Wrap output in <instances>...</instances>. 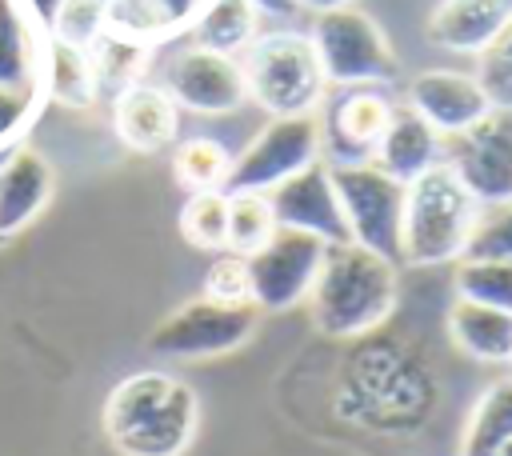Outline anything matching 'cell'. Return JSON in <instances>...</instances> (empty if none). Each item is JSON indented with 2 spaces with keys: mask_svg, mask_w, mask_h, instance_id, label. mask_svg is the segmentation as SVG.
<instances>
[{
  "mask_svg": "<svg viewBox=\"0 0 512 456\" xmlns=\"http://www.w3.org/2000/svg\"><path fill=\"white\" fill-rule=\"evenodd\" d=\"M152 40L136 36V32H124V28H108L92 48V68H96V84H100V96H116L132 84H140L148 60H152Z\"/></svg>",
  "mask_w": 512,
  "mask_h": 456,
  "instance_id": "cell-23",
  "label": "cell"
},
{
  "mask_svg": "<svg viewBox=\"0 0 512 456\" xmlns=\"http://www.w3.org/2000/svg\"><path fill=\"white\" fill-rule=\"evenodd\" d=\"M324 160L320 148V116H272L228 164L224 192H272L288 176Z\"/></svg>",
  "mask_w": 512,
  "mask_h": 456,
  "instance_id": "cell-8",
  "label": "cell"
},
{
  "mask_svg": "<svg viewBox=\"0 0 512 456\" xmlns=\"http://www.w3.org/2000/svg\"><path fill=\"white\" fill-rule=\"evenodd\" d=\"M308 40L316 48L328 88H392L400 80V60L384 28L356 4L316 12Z\"/></svg>",
  "mask_w": 512,
  "mask_h": 456,
  "instance_id": "cell-6",
  "label": "cell"
},
{
  "mask_svg": "<svg viewBox=\"0 0 512 456\" xmlns=\"http://www.w3.org/2000/svg\"><path fill=\"white\" fill-rule=\"evenodd\" d=\"M56 192V172L32 144H16L0 156V240L20 236Z\"/></svg>",
  "mask_w": 512,
  "mask_h": 456,
  "instance_id": "cell-16",
  "label": "cell"
},
{
  "mask_svg": "<svg viewBox=\"0 0 512 456\" xmlns=\"http://www.w3.org/2000/svg\"><path fill=\"white\" fill-rule=\"evenodd\" d=\"M260 16H276V20H284V16H292L296 12V0H248Z\"/></svg>",
  "mask_w": 512,
  "mask_h": 456,
  "instance_id": "cell-36",
  "label": "cell"
},
{
  "mask_svg": "<svg viewBox=\"0 0 512 456\" xmlns=\"http://www.w3.org/2000/svg\"><path fill=\"white\" fill-rule=\"evenodd\" d=\"M256 324H260L256 304H220L208 296H192L176 304L148 332V352L164 360H216L244 348Z\"/></svg>",
  "mask_w": 512,
  "mask_h": 456,
  "instance_id": "cell-7",
  "label": "cell"
},
{
  "mask_svg": "<svg viewBox=\"0 0 512 456\" xmlns=\"http://www.w3.org/2000/svg\"><path fill=\"white\" fill-rule=\"evenodd\" d=\"M444 164L468 188L480 208H496L512 200V112L492 108L484 120L448 136Z\"/></svg>",
  "mask_w": 512,
  "mask_h": 456,
  "instance_id": "cell-11",
  "label": "cell"
},
{
  "mask_svg": "<svg viewBox=\"0 0 512 456\" xmlns=\"http://www.w3.org/2000/svg\"><path fill=\"white\" fill-rule=\"evenodd\" d=\"M308 304L316 332L364 340L396 312V264L360 244H332Z\"/></svg>",
  "mask_w": 512,
  "mask_h": 456,
  "instance_id": "cell-2",
  "label": "cell"
},
{
  "mask_svg": "<svg viewBox=\"0 0 512 456\" xmlns=\"http://www.w3.org/2000/svg\"><path fill=\"white\" fill-rule=\"evenodd\" d=\"M440 132L420 116L412 112L408 104L404 108H392V120L376 144V156L372 164H380L388 176H396L400 184H412L420 172H428L432 164L444 160V148H440Z\"/></svg>",
  "mask_w": 512,
  "mask_h": 456,
  "instance_id": "cell-20",
  "label": "cell"
},
{
  "mask_svg": "<svg viewBox=\"0 0 512 456\" xmlns=\"http://www.w3.org/2000/svg\"><path fill=\"white\" fill-rule=\"evenodd\" d=\"M204 8H208V0H116L112 28L136 32L152 44H164L172 36H184Z\"/></svg>",
  "mask_w": 512,
  "mask_h": 456,
  "instance_id": "cell-26",
  "label": "cell"
},
{
  "mask_svg": "<svg viewBox=\"0 0 512 456\" xmlns=\"http://www.w3.org/2000/svg\"><path fill=\"white\" fill-rule=\"evenodd\" d=\"M480 204L456 180V172L440 160L420 172L404 188V228H400V260L412 268L456 264L468 252Z\"/></svg>",
  "mask_w": 512,
  "mask_h": 456,
  "instance_id": "cell-3",
  "label": "cell"
},
{
  "mask_svg": "<svg viewBox=\"0 0 512 456\" xmlns=\"http://www.w3.org/2000/svg\"><path fill=\"white\" fill-rule=\"evenodd\" d=\"M260 36V12L248 0H208V8L188 28V40L224 56H240Z\"/></svg>",
  "mask_w": 512,
  "mask_h": 456,
  "instance_id": "cell-25",
  "label": "cell"
},
{
  "mask_svg": "<svg viewBox=\"0 0 512 456\" xmlns=\"http://www.w3.org/2000/svg\"><path fill=\"white\" fill-rule=\"evenodd\" d=\"M488 96L492 108L512 112V24L476 56V72H472Z\"/></svg>",
  "mask_w": 512,
  "mask_h": 456,
  "instance_id": "cell-32",
  "label": "cell"
},
{
  "mask_svg": "<svg viewBox=\"0 0 512 456\" xmlns=\"http://www.w3.org/2000/svg\"><path fill=\"white\" fill-rule=\"evenodd\" d=\"M200 296L220 300V304H252V280H248V256L236 252H220L204 280H200Z\"/></svg>",
  "mask_w": 512,
  "mask_h": 456,
  "instance_id": "cell-33",
  "label": "cell"
},
{
  "mask_svg": "<svg viewBox=\"0 0 512 456\" xmlns=\"http://www.w3.org/2000/svg\"><path fill=\"white\" fill-rule=\"evenodd\" d=\"M276 212L268 192H232L228 196V248L236 256H252L256 248L268 244V236L276 232Z\"/></svg>",
  "mask_w": 512,
  "mask_h": 456,
  "instance_id": "cell-28",
  "label": "cell"
},
{
  "mask_svg": "<svg viewBox=\"0 0 512 456\" xmlns=\"http://www.w3.org/2000/svg\"><path fill=\"white\" fill-rule=\"evenodd\" d=\"M452 344L476 364H512V312L460 300L448 308Z\"/></svg>",
  "mask_w": 512,
  "mask_h": 456,
  "instance_id": "cell-21",
  "label": "cell"
},
{
  "mask_svg": "<svg viewBox=\"0 0 512 456\" xmlns=\"http://www.w3.org/2000/svg\"><path fill=\"white\" fill-rule=\"evenodd\" d=\"M100 424L120 456H184L200 428V400L180 376L144 368L108 392Z\"/></svg>",
  "mask_w": 512,
  "mask_h": 456,
  "instance_id": "cell-1",
  "label": "cell"
},
{
  "mask_svg": "<svg viewBox=\"0 0 512 456\" xmlns=\"http://www.w3.org/2000/svg\"><path fill=\"white\" fill-rule=\"evenodd\" d=\"M324 256H328V244L320 236L300 228H276L268 244L248 256L252 304L260 312H288L304 304L316 288Z\"/></svg>",
  "mask_w": 512,
  "mask_h": 456,
  "instance_id": "cell-10",
  "label": "cell"
},
{
  "mask_svg": "<svg viewBox=\"0 0 512 456\" xmlns=\"http://www.w3.org/2000/svg\"><path fill=\"white\" fill-rule=\"evenodd\" d=\"M28 4V12L40 20V28L48 32L52 28V16H56V8H60V0H24Z\"/></svg>",
  "mask_w": 512,
  "mask_h": 456,
  "instance_id": "cell-37",
  "label": "cell"
},
{
  "mask_svg": "<svg viewBox=\"0 0 512 456\" xmlns=\"http://www.w3.org/2000/svg\"><path fill=\"white\" fill-rule=\"evenodd\" d=\"M112 128L132 152H160L180 132V108L164 84H132L112 96Z\"/></svg>",
  "mask_w": 512,
  "mask_h": 456,
  "instance_id": "cell-17",
  "label": "cell"
},
{
  "mask_svg": "<svg viewBox=\"0 0 512 456\" xmlns=\"http://www.w3.org/2000/svg\"><path fill=\"white\" fill-rule=\"evenodd\" d=\"M240 68L248 80V100H256L268 116L320 112L328 96V80L308 32H260L240 52Z\"/></svg>",
  "mask_w": 512,
  "mask_h": 456,
  "instance_id": "cell-5",
  "label": "cell"
},
{
  "mask_svg": "<svg viewBox=\"0 0 512 456\" xmlns=\"http://www.w3.org/2000/svg\"><path fill=\"white\" fill-rule=\"evenodd\" d=\"M112 16H116V0H60L48 36L76 48H92L112 28Z\"/></svg>",
  "mask_w": 512,
  "mask_h": 456,
  "instance_id": "cell-31",
  "label": "cell"
},
{
  "mask_svg": "<svg viewBox=\"0 0 512 456\" xmlns=\"http://www.w3.org/2000/svg\"><path fill=\"white\" fill-rule=\"evenodd\" d=\"M356 0H296V8H308V12H332V8H352Z\"/></svg>",
  "mask_w": 512,
  "mask_h": 456,
  "instance_id": "cell-38",
  "label": "cell"
},
{
  "mask_svg": "<svg viewBox=\"0 0 512 456\" xmlns=\"http://www.w3.org/2000/svg\"><path fill=\"white\" fill-rule=\"evenodd\" d=\"M432 388L424 384L420 368L400 360L388 344H368L356 356H348L344 388L336 400V412L344 420L368 424L376 432H404L420 424L424 408L432 404Z\"/></svg>",
  "mask_w": 512,
  "mask_h": 456,
  "instance_id": "cell-4",
  "label": "cell"
},
{
  "mask_svg": "<svg viewBox=\"0 0 512 456\" xmlns=\"http://www.w3.org/2000/svg\"><path fill=\"white\" fill-rule=\"evenodd\" d=\"M0 248H4V240H0Z\"/></svg>",
  "mask_w": 512,
  "mask_h": 456,
  "instance_id": "cell-40",
  "label": "cell"
},
{
  "mask_svg": "<svg viewBox=\"0 0 512 456\" xmlns=\"http://www.w3.org/2000/svg\"><path fill=\"white\" fill-rule=\"evenodd\" d=\"M268 200H272V212H276L280 228L312 232L328 248L332 244H352V232H348V220H344V208H340V196H336V184H332V172H328L324 160H316L304 172L276 184L268 192Z\"/></svg>",
  "mask_w": 512,
  "mask_h": 456,
  "instance_id": "cell-14",
  "label": "cell"
},
{
  "mask_svg": "<svg viewBox=\"0 0 512 456\" xmlns=\"http://www.w3.org/2000/svg\"><path fill=\"white\" fill-rule=\"evenodd\" d=\"M512 24V0H440L428 16V40L444 52L480 56Z\"/></svg>",
  "mask_w": 512,
  "mask_h": 456,
  "instance_id": "cell-18",
  "label": "cell"
},
{
  "mask_svg": "<svg viewBox=\"0 0 512 456\" xmlns=\"http://www.w3.org/2000/svg\"><path fill=\"white\" fill-rule=\"evenodd\" d=\"M164 92L176 100V108L196 116H228L244 108L248 80L240 68V56H224L200 44H184L164 64Z\"/></svg>",
  "mask_w": 512,
  "mask_h": 456,
  "instance_id": "cell-12",
  "label": "cell"
},
{
  "mask_svg": "<svg viewBox=\"0 0 512 456\" xmlns=\"http://www.w3.org/2000/svg\"><path fill=\"white\" fill-rule=\"evenodd\" d=\"M44 100H48L44 92H12V88H0V152L16 148L24 140V132L36 124Z\"/></svg>",
  "mask_w": 512,
  "mask_h": 456,
  "instance_id": "cell-35",
  "label": "cell"
},
{
  "mask_svg": "<svg viewBox=\"0 0 512 456\" xmlns=\"http://www.w3.org/2000/svg\"><path fill=\"white\" fill-rule=\"evenodd\" d=\"M464 256H488V260H508L512 264V200L476 216V228H472V240H468Z\"/></svg>",
  "mask_w": 512,
  "mask_h": 456,
  "instance_id": "cell-34",
  "label": "cell"
},
{
  "mask_svg": "<svg viewBox=\"0 0 512 456\" xmlns=\"http://www.w3.org/2000/svg\"><path fill=\"white\" fill-rule=\"evenodd\" d=\"M452 284H456V296H460V300L512 312V264H508V260L460 256Z\"/></svg>",
  "mask_w": 512,
  "mask_h": 456,
  "instance_id": "cell-29",
  "label": "cell"
},
{
  "mask_svg": "<svg viewBox=\"0 0 512 456\" xmlns=\"http://www.w3.org/2000/svg\"><path fill=\"white\" fill-rule=\"evenodd\" d=\"M408 108L420 112L440 136H460L492 112L480 80L456 68H424L408 80Z\"/></svg>",
  "mask_w": 512,
  "mask_h": 456,
  "instance_id": "cell-15",
  "label": "cell"
},
{
  "mask_svg": "<svg viewBox=\"0 0 512 456\" xmlns=\"http://www.w3.org/2000/svg\"><path fill=\"white\" fill-rule=\"evenodd\" d=\"M180 232L192 248L224 252L228 248V192L224 188L188 192V200L180 208Z\"/></svg>",
  "mask_w": 512,
  "mask_h": 456,
  "instance_id": "cell-30",
  "label": "cell"
},
{
  "mask_svg": "<svg viewBox=\"0 0 512 456\" xmlns=\"http://www.w3.org/2000/svg\"><path fill=\"white\" fill-rule=\"evenodd\" d=\"M44 40L48 32L24 0H0V88L44 92Z\"/></svg>",
  "mask_w": 512,
  "mask_h": 456,
  "instance_id": "cell-19",
  "label": "cell"
},
{
  "mask_svg": "<svg viewBox=\"0 0 512 456\" xmlns=\"http://www.w3.org/2000/svg\"><path fill=\"white\" fill-rule=\"evenodd\" d=\"M500 456H512V444H508V448H500Z\"/></svg>",
  "mask_w": 512,
  "mask_h": 456,
  "instance_id": "cell-39",
  "label": "cell"
},
{
  "mask_svg": "<svg viewBox=\"0 0 512 456\" xmlns=\"http://www.w3.org/2000/svg\"><path fill=\"white\" fill-rule=\"evenodd\" d=\"M40 80H44V96L52 104H64V108H92L100 100V84H96V68H92V56L88 48H76V44H64L56 36L44 40V68H40Z\"/></svg>",
  "mask_w": 512,
  "mask_h": 456,
  "instance_id": "cell-22",
  "label": "cell"
},
{
  "mask_svg": "<svg viewBox=\"0 0 512 456\" xmlns=\"http://www.w3.org/2000/svg\"><path fill=\"white\" fill-rule=\"evenodd\" d=\"M508 444H512V376H500L472 404L460 436V456H500V448Z\"/></svg>",
  "mask_w": 512,
  "mask_h": 456,
  "instance_id": "cell-24",
  "label": "cell"
},
{
  "mask_svg": "<svg viewBox=\"0 0 512 456\" xmlns=\"http://www.w3.org/2000/svg\"><path fill=\"white\" fill-rule=\"evenodd\" d=\"M228 164H232V156H228L224 144L212 140V136L180 140L176 152H172V176H176V184H180L184 192H212V188H224Z\"/></svg>",
  "mask_w": 512,
  "mask_h": 456,
  "instance_id": "cell-27",
  "label": "cell"
},
{
  "mask_svg": "<svg viewBox=\"0 0 512 456\" xmlns=\"http://www.w3.org/2000/svg\"><path fill=\"white\" fill-rule=\"evenodd\" d=\"M384 88H336L320 104V148L328 164H368L392 120Z\"/></svg>",
  "mask_w": 512,
  "mask_h": 456,
  "instance_id": "cell-13",
  "label": "cell"
},
{
  "mask_svg": "<svg viewBox=\"0 0 512 456\" xmlns=\"http://www.w3.org/2000/svg\"><path fill=\"white\" fill-rule=\"evenodd\" d=\"M352 244L400 264V228H404V188L380 164H328Z\"/></svg>",
  "mask_w": 512,
  "mask_h": 456,
  "instance_id": "cell-9",
  "label": "cell"
}]
</instances>
